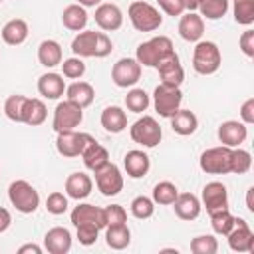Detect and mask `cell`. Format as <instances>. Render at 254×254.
I'll list each match as a JSON object with an SVG mask.
<instances>
[{
	"label": "cell",
	"instance_id": "6da1fadb",
	"mask_svg": "<svg viewBox=\"0 0 254 254\" xmlns=\"http://www.w3.org/2000/svg\"><path fill=\"white\" fill-rule=\"evenodd\" d=\"M173 52H175V48H173L171 38H167V36H155V38H151V40H147V42H143V44L137 46L135 60L141 65L157 67Z\"/></svg>",
	"mask_w": 254,
	"mask_h": 254
},
{
	"label": "cell",
	"instance_id": "7a4b0ae2",
	"mask_svg": "<svg viewBox=\"0 0 254 254\" xmlns=\"http://www.w3.org/2000/svg\"><path fill=\"white\" fill-rule=\"evenodd\" d=\"M222 64L220 48L210 40H198L192 52V67L200 75H212Z\"/></svg>",
	"mask_w": 254,
	"mask_h": 254
},
{
	"label": "cell",
	"instance_id": "3957f363",
	"mask_svg": "<svg viewBox=\"0 0 254 254\" xmlns=\"http://www.w3.org/2000/svg\"><path fill=\"white\" fill-rule=\"evenodd\" d=\"M8 198L12 202V206L22 212V214H32L38 210L40 206V194L38 190L24 179L12 181L8 187Z\"/></svg>",
	"mask_w": 254,
	"mask_h": 254
},
{
	"label": "cell",
	"instance_id": "277c9868",
	"mask_svg": "<svg viewBox=\"0 0 254 254\" xmlns=\"http://www.w3.org/2000/svg\"><path fill=\"white\" fill-rule=\"evenodd\" d=\"M127 14H129V20H131V24H133V28L137 32H155L163 24L161 12L153 4L143 2V0L133 2L129 6Z\"/></svg>",
	"mask_w": 254,
	"mask_h": 254
},
{
	"label": "cell",
	"instance_id": "5b68a950",
	"mask_svg": "<svg viewBox=\"0 0 254 254\" xmlns=\"http://www.w3.org/2000/svg\"><path fill=\"white\" fill-rule=\"evenodd\" d=\"M129 135H131V139H133L137 145H141V147H145V149L157 147V145L161 143V139H163L161 125H159V121H157L155 117H151V115L139 117V119L131 125Z\"/></svg>",
	"mask_w": 254,
	"mask_h": 254
},
{
	"label": "cell",
	"instance_id": "8992f818",
	"mask_svg": "<svg viewBox=\"0 0 254 254\" xmlns=\"http://www.w3.org/2000/svg\"><path fill=\"white\" fill-rule=\"evenodd\" d=\"M83 121V109L79 105H75L73 101L65 99L60 101L54 109V119H52V129L56 133H64V131H73L75 127H79Z\"/></svg>",
	"mask_w": 254,
	"mask_h": 254
},
{
	"label": "cell",
	"instance_id": "52a82bcc",
	"mask_svg": "<svg viewBox=\"0 0 254 254\" xmlns=\"http://www.w3.org/2000/svg\"><path fill=\"white\" fill-rule=\"evenodd\" d=\"M181 103H183L181 87H171V85H163V83H159L155 87V91H153V105H155V111L161 117L171 119L177 113V109H181Z\"/></svg>",
	"mask_w": 254,
	"mask_h": 254
},
{
	"label": "cell",
	"instance_id": "ba28073f",
	"mask_svg": "<svg viewBox=\"0 0 254 254\" xmlns=\"http://www.w3.org/2000/svg\"><path fill=\"white\" fill-rule=\"evenodd\" d=\"M230 159H232V149L230 147H210L200 155V169L208 175H226L230 173Z\"/></svg>",
	"mask_w": 254,
	"mask_h": 254
},
{
	"label": "cell",
	"instance_id": "9c48e42d",
	"mask_svg": "<svg viewBox=\"0 0 254 254\" xmlns=\"http://www.w3.org/2000/svg\"><path fill=\"white\" fill-rule=\"evenodd\" d=\"M95 137H91L89 133H77L75 129L73 131H64V133H58L56 137V151L62 155V157H81L83 149L93 141Z\"/></svg>",
	"mask_w": 254,
	"mask_h": 254
},
{
	"label": "cell",
	"instance_id": "30bf717a",
	"mask_svg": "<svg viewBox=\"0 0 254 254\" xmlns=\"http://www.w3.org/2000/svg\"><path fill=\"white\" fill-rule=\"evenodd\" d=\"M141 67L135 58H121L111 67V81L121 89L133 87L141 79Z\"/></svg>",
	"mask_w": 254,
	"mask_h": 254
},
{
	"label": "cell",
	"instance_id": "8fae6325",
	"mask_svg": "<svg viewBox=\"0 0 254 254\" xmlns=\"http://www.w3.org/2000/svg\"><path fill=\"white\" fill-rule=\"evenodd\" d=\"M93 175H95L97 190L103 196H115L123 190V175H121V171L115 163H105Z\"/></svg>",
	"mask_w": 254,
	"mask_h": 254
},
{
	"label": "cell",
	"instance_id": "7c38bea8",
	"mask_svg": "<svg viewBox=\"0 0 254 254\" xmlns=\"http://www.w3.org/2000/svg\"><path fill=\"white\" fill-rule=\"evenodd\" d=\"M228 246L234 252H254V232L244 218H234L232 230L226 234Z\"/></svg>",
	"mask_w": 254,
	"mask_h": 254
},
{
	"label": "cell",
	"instance_id": "4fadbf2b",
	"mask_svg": "<svg viewBox=\"0 0 254 254\" xmlns=\"http://www.w3.org/2000/svg\"><path fill=\"white\" fill-rule=\"evenodd\" d=\"M206 212H214V210H222L228 208V189L224 183L220 181H210L204 185L202 189V202H200Z\"/></svg>",
	"mask_w": 254,
	"mask_h": 254
},
{
	"label": "cell",
	"instance_id": "5bb4252c",
	"mask_svg": "<svg viewBox=\"0 0 254 254\" xmlns=\"http://www.w3.org/2000/svg\"><path fill=\"white\" fill-rule=\"evenodd\" d=\"M161 83L163 85H171V87H181V83L185 81V69L181 65V60L177 56V52H173L171 56H167L157 67Z\"/></svg>",
	"mask_w": 254,
	"mask_h": 254
},
{
	"label": "cell",
	"instance_id": "9a60e30c",
	"mask_svg": "<svg viewBox=\"0 0 254 254\" xmlns=\"http://www.w3.org/2000/svg\"><path fill=\"white\" fill-rule=\"evenodd\" d=\"M248 137V129L242 121H236V119H228V121H222L220 127H218V141L224 145V147H240Z\"/></svg>",
	"mask_w": 254,
	"mask_h": 254
},
{
	"label": "cell",
	"instance_id": "2e32d148",
	"mask_svg": "<svg viewBox=\"0 0 254 254\" xmlns=\"http://www.w3.org/2000/svg\"><path fill=\"white\" fill-rule=\"evenodd\" d=\"M71 232L64 226H54L44 234V248L50 254H67L71 250Z\"/></svg>",
	"mask_w": 254,
	"mask_h": 254
},
{
	"label": "cell",
	"instance_id": "e0dca14e",
	"mask_svg": "<svg viewBox=\"0 0 254 254\" xmlns=\"http://www.w3.org/2000/svg\"><path fill=\"white\" fill-rule=\"evenodd\" d=\"M95 24L105 32H115L123 24V12L117 4H99L95 6Z\"/></svg>",
	"mask_w": 254,
	"mask_h": 254
},
{
	"label": "cell",
	"instance_id": "ac0fdd59",
	"mask_svg": "<svg viewBox=\"0 0 254 254\" xmlns=\"http://www.w3.org/2000/svg\"><path fill=\"white\" fill-rule=\"evenodd\" d=\"M204 34V18L196 12L181 14L179 20V36L185 42H198Z\"/></svg>",
	"mask_w": 254,
	"mask_h": 254
},
{
	"label": "cell",
	"instance_id": "d6986e66",
	"mask_svg": "<svg viewBox=\"0 0 254 254\" xmlns=\"http://www.w3.org/2000/svg\"><path fill=\"white\" fill-rule=\"evenodd\" d=\"M173 208H175V214L181 220H196L200 216L202 204H200L196 194H192V192H179L175 202H173Z\"/></svg>",
	"mask_w": 254,
	"mask_h": 254
},
{
	"label": "cell",
	"instance_id": "ffe728a7",
	"mask_svg": "<svg viewBox=\"0 0 254 254\" xmlns=\"http://www.w3.org/2000/svg\"><path fill=\"white\" fill-rule=\"evenodd\" d=\"M123 167H125V173L131 179H143L149 173V169H151V159H149V155L145 151L133 149V151H127L125 153Z\"/></svg>",
	"mask_w": 254,
	"mask_h": 254
},
{
	"label": "cell",
	"instance_id": "44dd1931",
	"mask_svg": "<svg viewBox=\"0 0 254 254\" xmlns=\"http://www.w3.org/2000/svg\"><path fill=\"white\" fill-rule=\"evenodd\" d=\"M93 190V181L87 173H71L67 179H65V194L67 198H73V200H83L91 194Z\"/></svg>",
	"mask_w": 254,
	"mask_h": 254
},
{
	"label": "cell",
	"instance_id": "7402d4cb",
	"mask_svg": "<svg viewBox=\"0 0 254 254\" xmlns=\"http://www.w3.org/2000/svg\"><path fill=\"white\" fill-rule=\"evenodd\" d=\"M71 224L79 226V224H95L99 228H105V216H103V208L93 206L89 202L77 204L71 210Z\"/></svg>",
	"mask_w": 254,
	"mask_h": 254
},
{
	"label": "cell",
	"instance_id": "603a6c76",
	"mask_svg": "<svg viewBox=\"0 0 254 254\" xmlns=\"http://www.w3.org/2000/svg\"><path fill=\"white\" fill-rule=\"evenodd\" d=\"M65 87L67 85L64 81V75L56 71H48L38 79V93L46 99H60L65 93Z\"/></svg>",
	"mask_w": 254,
	"mask_h": 254
},
{
	"label": "cell",
	"instance_id": "cb8c5ba5",
	"mask_svg": "<svg viewBox=\"0 0 254 254\" xmlns=\"http://www.w3.org/2000/svg\"><path fill=\"white\" fill-rule=\"evenodd\" d=\"M99 32L95 30H81L71 40V52L77 58H95V46H97Z\"/></svg>",
	"mask_w": 254,
	"mask_h": 254
},
{
	"label": "cell",
	"instance_id": "d4e9b609",
	"mask_svg": "<svg viewBox=\"0 0 254 254\" xmlns=\"http://www.w3.org/2000/svg\"><path fill=\"white\" fill-rule=\"evenodd\" d=\"M65 95H67V99L69 101H73L75 105H79L81 109H85V107H89L91 103H93V99H95V89H93V85L91 83H87V81H73V83H69L67 87H65Z\"/></svg>",
	"mask_w": 254,
	"mask_h": 254
},
{
	"label": "cell",
	"instance_id": "484cf974",
	"mask_svg": "<svg viewBox=\"0 0 254 254\" xmlns=\"http://www.w3.org/2000/svg\"><path fill=\"white\" fill-rule=\"evenodd\" d=\"M171 129L181 137H189L198 129V117L190 109H177L171 117Z\"/></svg>",
	"mask_w": 254,
	"mask_h": 254
},
{
	"label": "cell",
	"instance_id": "4316f807",
	"mask_svg": "<svg viewBox=\"0 0 254 254\" xmlns=\"http://www.w3.org/2000/svg\"><path fill=\"white\" fill-rule=\"evenodd\" d=\"M87 20H89L87 10H85L83 6H79V4H69V6H65L64 12H62V24H64L67 30H71V32H81V30H85Z\"/></svg>",
	"mask_w": 254,
	"mask_h": 254
},
{
	"label": "cell",
	"instance_id": "83f0119b",
	"mask_svg": "<svg viewBox=\"0 0 254 254\" xmlns=\"http://www.w3.org/2000/svg\"><path fill=\"white\" fill-rule=\"evenodd\" d=\"M101 127L107 133H121L127 127V113L117 107V105H109L101 111Z\"/></svg>",
	"mask_w": 254,
	"mask_h": 254
},
{
	"label": "cell",
	"instance_id": "f1b7e54d",
	"mask_svg": "<svg viewBox=\"0 0 254 254\" xmlns=\"http://www.w3.org/2000/svg\"><path fill=\"white\" fill-rule=\"evenodd\" d=\"M105 242L111 250H125L131 244V230L127 222L105 226Z\"/></svg>",
	"mask_w": 254,
	"mask_h": 254
},
{
	"label": "cell",
	"instance_id": "f546056e",
	"mask_svg": "<svg viewBox=\"0 0 254 254\" xmlns=\"http://www.w3.org/2000/svg\"><path fill=\"white\" fill-rule=\"evenodd\" d=\"M30 30H28V22L22 20V18H14L10 22L4 24L2 28V40L8 44V46H20L26 42Z\"/></svg>",
	"mask_w": 254,
	"mask_h": 254
},
{
	"label": "cell",
	"instance_id": "4dcf8cb0",
	"mask_svg": "<svg viewBox=\"0 0 254 254\" xmlns=\"http://www.w3.org/2000/svg\"><path fill=\"white\" fill-rule=\"evenodd\" d=\"M46 117H48L46 103L42 99H38V97H28L26 105H24V113H22V123L38 127V125H42L46 121Z\"/></svg>",
	"mask_w": 254,
	"mask_h": 254
},
{
	"label": "cell",
	"instance_id": "1f68e13d",
	"mask_svg": "<svg viewBox=\"0 0 254 254\" xmlns=\"http://www.w3.org/2000/svg\"><path fill=\"white\" fill-rule=\"evenodd\" d=\"M81 159H83V165L89 169V171H97V169H101L105 163H109V153H107V149L103 147V145H99L95 139L83 149V153H81Z\"/></svg>",
	"mask_w": 254,
	"mask_h": 254
},
{
	"label": "cell",
	"instance_id": "d6a6232c",
	"mask_svg": "<svg viewBox=\"0 0 254 254\" xmlns=\"http://www.w3.org/2000/svg\"><path fill=\"white\" fill-rule=\"evenodd\" d=\"M38 62L44 67H56L62 64V46L56 40H44L38 46Z\"/></svg>",
	"mask_w": 254,
	"mask_h": 254
},
{
	"label": "cell",
	"instance_id": "836d02e7",
	"mask_svg": "<svg viewBox=\"0 0 254 254\" xmlns=\"http://www.w3.org/2000/svg\"><path fill=\"white\" fill-rule=\"evenodd\" d=\"M179 194V189L175 183L171 181H159L155 187H153V202L155 204H161V206H169L175 202Z\"/></svg>",
	"mask_w": 254,
	"mask_h": 254
},
{
	"label": "cell",
	"instance_id": "e575fe53",
	"mask_svg": "<svg viewBox=\"0 0 254 254\" xmlns=\"http://www.w3.org/2000/svg\"><path fill=\"white\" fill-rule=\"evenodd\" d=\"M196 10L206 20H220L228 12V0H198Z\"/></svg>",
	"mask_w": 254,
	"mask_h": 254
},
{
	"label": "cell",
	"instance_id": "d590c367",
	"mask_svg": "<svg viewBox=\"0 0 254 254\" xmlns=\"http://www.w3.org/2000/svg\"><path fill=\"white\" fill-rule=\"evenodd\" d=\"M151 105V99H149V93L141 87H133L131 91H127L125 95V107L133 113H143L147 111V107Z\"/></svg>",
	"mask_w": 254,
	"mask_h": 254
},
{
	"label": "cell",
	"instance_id": "8d00e7d4",
	"mask_svg": "<svg viewBox=\"0 0 254 254\" xmlns=\"http://www.w3.org/2000/svg\"><path fill=\"white\" fill-rule=\"evenodd\" d=\"M234 218L236 216H232V212L228 208L214 210V212H210V226H212V230L216 234L226 236L232 230V226H234Z\"/></svg>",
	"mask_w": 254,
	"mask_h": 254
},
{
	"label": "cell",
	"instance_id": "74e56055",
	"mask_svg": "<svg viewBox=\"0 0 254 254\" xmlns=\"http://www.w3.org/2000/svg\"><path fill=\"white\" fill-rule=\"evenodd\" d=\"M26 95H10L6 101H4V113L10 121H16V123H22V113H24V105H26Z\"/></svg>",
	"mask_w": 254,
	"mask_h": 254
},
{
	"label": "cell",
	"instance_id": "f35d334b",
	"mask_svg": "<svg viewBox=\"0 0 254 254\" xmlns=\"http://www.w3.org/2000/svg\"><path fill=\"white\" fill-rule=\"evenodd\" d=\"M234 20L240 26H250L254 22V0H234Z\"/></svg>",
	"mask_w": 254,
	"mask_h": 254
},
{
	"label": "cell",
	"instance_id": "ab89813d",
	"mask_svg": "<svg viewBox=\"0 0 254 254\" xmlns=\"http://www.w3.org/2000/svg\"><path fill=\"white\" fill-rule=\"evenodd\" d=\"M252 167V157L246 149H240V147H234L232 149V159H230V173H236V175H244L248 173Z\"/></svg>",
	"mask_w": 254,
	"mask_h": 254
},
{
	"label": "cell",
	"instance_id": "60d3db41",
	"mask_svg": "<svg viewBox=\"0 0 254 254\" xmlns=\"http://www.w3.org/2000/svg\"><path fill=\"white\" fill-rule=\"evenodd\" d=\"M153 212H155V202H153V198L141 194V196H135V198L131 200V214H133L135 218L147 220V218L153 216Z\"/></svg>",
	"mask_w": 254,
	"mask_h": 254
},
{
	"label": "cell",
	"instance_id": "b9f144b4",
	"mask_svg": "<svg viewBox=\"0 0 254 254\" xmlns=\"http://www.w3.org/2000/svg\"><path fill=\"white\" fill-rule=\"evenodd\" d=\"M62 75L67 77V79H81L83 73H85V64H83V58H77V56H71L67 60H62Z\"/></svg>",
	"mask_w": 254,
	"mask_h": 254
},
{
	"label": "cell",
	"instance_id": "7bdbcfd3",
	"mask_svg": "<svg viewBox=\"0 0 254 254\" xmlns=\"http://www.w3.org/2000/svg\"><path fill=\"white\" fill-rule=\"evenodd\" d=\"M218 250V240L210 234H200L190 240V252L194 254H214Z\"/></svg>",
	"mask_w": 254,
	"mask_h": 254
},
{
	"label": "cell",
	"instance_id": "ee69618b",
	"mask_svg": "<svg viewBox=\"0 0 254 254\" xmlns=\"http://www.w3.org/2000/svg\"><path fill=\"white\" fill-rule=\"evenodd\" d=\"M67 206H69V202H67V194H64V192H60V190L50 192L48 198H46V208H48L50 214L60 216V214H64V212L67 210Z\"/></svg>",
	"mask_w": 254,
	"mask_h": 254
},
{
	"label": "cell",
	"instance_id": "f6af8a7d",
	"mask_svg": "<svg viewBox=\"0 0 254 254\" xmlns=\"http://www.w3.org/2000/svg\"><path fill=\"white\" fill-rule=\"evenodd\" d=\"M75 228H77V240H79V244L91 246V244L97 242V236H99V230H101L99 226H95V224H79Z\"/></svg>",
	"mask_w": 254,
	"mask_h": 254
},
{
	"label": "cell",
	"instance_id": "bcb514c9",
	"mask_svg": "<svg viewBox=\"0 0 254 254\" xmlns=\"http://www.w3.org/2000/svg\"><path fill=\"white\" fill-rule=\"evenodd\" d=\"M103 216H105V226L109 224H121L127 222V212L121 204H109L103 208Z\"/></svg>",
	"mask_w": 254,
	"mask_h": 254
},
{
	"label": "cell",
	"instance_id": "7dc6e473",
	"mask_svg": "<svg viewBox=\"0 0 254 254\" xmlns=\"http://www.w3.org/2000/svg\"><path fill=\"white\" fill-rule=\"evenodd\" d=\"M159 8L167 14V16H181L185 14V0H157Z\"/></svg>",
	"mask_w": 254,
	"mask_h": 254
},
{
	"label": "cell",
	"instance_id": "c3c4849f",
	"mask_svg": "<svg viewBox=\"0 0 254 254\" xmlns=\"http://www.w3.org/2000/svg\"><path fill=\"white\" fill-rule=\"evenodd\" d=\"M111 50H113L111 38H109L105 32H99V36H97V46H95V58H105V56L111 54Z\"/></svg>",
	"mask_w": 254,
	"mask_h": 254
},
{
	"label": "cell",
	"instance_id": "681fc988",
	"mask_svg": "<svg viewBox=\"0 0 254 254\" xmlns=\"http://www.w3.org/2000/svg\"><path fill=\"white\" fill-rule=\"evenodd\" d=\"M238 44H240V50L244 56L254 58V30L242 32V36L238 38Z\"/></svg>",
	"mask_w": 254,
	"mask_h": 254
},
{
	"label": "cell",
	"instance_id": "f907efd6",
	"mask_svg": "<svg viewBox=\"0 0 254 254\" xmlns=\"http://www.w3.org/2000/svg\"><path fill=\"white\" fill-rule=\"evenodd\" d=\"M240 121L244 125H252L254 123V97H248L240 105Z\"/></svg>",
	"mask_w": 254,
	"mask_h": 254
},
{
	"label": "cell",
	"instance_id": "816d5d0a",
	"mask_svg": "<svg viewBox=\"0 0 254 254\" xmlns=\"http://www.w3.org/2000/svg\"><path fill=\"white\" fill-rule=\"evenodd\" d=\"M10 224H12V214H10V210L4 208V206H0V234L6 232V230L10 228Z\"/></svg>",
	"mask_w": 254,
	"mask_h": 254
},
{
	"label": "cell",
	"instance_id": "f5cc1de1",
	"mask_svg": "<svg viewBox=\"0 0 254 254\" xmlns=\"http://www.w3.org/2000/svg\"><path fill=\"white\" fill-rule=\"evenodd\" d=\"M18 254H42V246H38L34 242H28V244H22L18 248Z\"/></svg>",
	"mask_w": 254,
	"mask_h": 254
},
{
	"label": "cell",
	"instance_id": "db71d44e",
	"mask_svg": "<svg viewBox=\"0 0 254 254\" xmlns=\"http://www.w3.org/2000/svg\"><path fill=\"white\" fill-rule=\"evenodd\" d=\"M252 194H254V187H250V189H248V192H246V208H248L250 212H254V202H252Z\"/></svg>",
	"mask_w": 254,
	"mask_h": 254
},
{
	"label": "cell",
	"instance_id": "11a10c76",
	"mask_svg": "<svg viewBox=\"0 0 254 254\" xmlns=\"http://www.w3.org/2000/svg\"><path fill=\"white\" fill-rule=\"evenodd\" d=\"M77 4L83 6V8H95V6L101 4V0H77Z\"/></svg>",
	"mask_w": 254,
	"mask_h": 254
},
{
	"label": "cell",
	"instance_id": "9f6ffc18",
	"mask_svg": "<svg viewBox=\"0 0 254 254\" xmlns=\"http://www.w3.org/2000/svg\"><path fill=\"white\" fill-rule=\"evenodd\" d=\"M196 8H198V0H185V10L196 12Z\"/></svg>",
	"mask_w": 254,
	"mask_h": 254
},
{
	"label": "cell",
	"instance_id": "6f0895ef",
	"mask_svg": "<svg viewBox=\"0 0 254 254\" xmlns=\"http://www.w3.org/2000/svg\"><path fill=\"white\" fill-rule=\"evenodd\" d=\"M0 4H2V0H0Z\"/></svg>",
	"mask_w": 254,
	"mask_h": 254
}]
</instances>
